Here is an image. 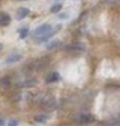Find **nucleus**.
Here are the masks:
<instances>
[{"label": "nucleus", "mask_w": 120, "mask_h": 126, "mask_svg": "<svg viewBox=\"0 0 120 126\" xmlns=\"http://www.w3.org/2000/svg\"><path fill=\"white\" fill-rule=\"evenodd\" d=\"M52 30H53L52 25H50V24H43V25L37 27L34 30L33 35H34V37L40 38V37H43V36L49 34L50 32H52Z\"/></svg>", "instance_id": "1"}, {"label": "nucleus", "mask_w": 120, "mask_h": 126, "mask_svg": "<svg viewBox=\"0 0 120 126\" xmlns=\"http://www.w3.org/2000/svg\"><path fill=\"white\" fill-rule=\"evenodd\" d=\"M10 83H11V81L7 77H4L2 79H0V87L6 88V87H8L10 85Z\"/></svg>", "instance_id": "9"}, {"label": "nucleus", "mask_w": 120, "mask_h": 126, "mask_svg": "<svg viewBox=\"0 0 120 126\" xmlns=\"http://www.w3.org/2000/svg\"><path fill=\"white\" fill-rule=\"evenodd\" d=\"M120 0H106L107 3H110V4H115V3H118Z\"/></svg>", "instance_id": "15"}, {"label": "nucleus", "mask_w": 120, "mask_h": 126, "mask_svg": "<svg viewBox=\"0 0 120 126\" xmlns=\"http://www.w3.org/2000/svg\"><path fill=\"white\" fill-rule=\"evenodd\" d=\"M30 13V10L28 8L25 7H21L18 9L17 13H16V19L17 20H23L24 18H26Z\"/></svg>", "instance_id": "5"}, {"label": "nucleus", "mask_w": 120, "mask_h": 126, "mask_svg": "<svg viewBox=\"0 0 120 126\" xmlns=\"http://www.w3.org/2000/svg\"><path fill=\"white\" fill-rule=\"evenodd\" d=\"M7 126H18V121L15 120V119H12L8 122V125Z\"/></svg>", "instance_id": "14"}, {"label": "nucleus", "mask_w": 120, "mask_h": 126, "mask_svg": "<svg viewBox=\"0 0 120 126\" xmlns=\"http://www.w3.org/2000/svg\"><path fill=\"white\" fill-rule=\"evenodd\" d=\"M61 79V76L58 72H53L50 73L47 77H46V82L47 83H53V82H57Z\"/></svg>", "instance_id": "3"}, {"label": "nucleus", "mask_w": 120, "mask_h": 126, "mask_svg": "<svg viewBox=\"0 0 120 126\" xmlns=\"http://www.w3.org/2000/svg\"><path fill=\"white\" fill-rule=\"evenodd\" d=\"M0 126H5V121L0 118Z\"/></svg>", "instance_id": "16"}, {"label": "nucleus", "mask_w": 120, "mask_h": 126, "mask_svg": "<svg viewBox=\"0 0 120 126\" xmlns=\"http://www.w3.org/2000/svg\"><path fill=\"white\" fill-rule=\"evenodd\" d=\"M3 49V45L1 44V43H0V52H1V50Z\"/></svg>", "instance_id": "17"}, {"label": "nucleus", "mask_w": 120, "mask_h": 126, "mask_svg": "<svg viewBox=\"0 0 120 126\" xmlns=\"http://www.w3.org/2000/svg\"><path fill=\"white\" fill-rule=\"evenodd\" d=\"M67 51H71V52H76V51H83L84 50V46L80 43H75V44H70L68 46H66L65 48Z\"/></svg>", "instance_id": "6"}, {"label": "nucleus", "mask_w": 120, "mask_h": 126, "mask_svg": "<svg viewBox=\"0 0 120 126\" xmlns=\"http://www.w3.org/2000/svg\"><path fill=\"white\" fill-rule=\"evenodd\" d=\"M77 121L80 124H90V123H92L94 121V119L90 114L82 113V114H79L77 116Z\"/></svg>", "instance_id": "2"}, {"label": "nucleus", "mask_w": 120, "mask_h": 126, "mask_svg": "<svg viewBox=\"0 0 120 126\" xmlns=\"http://www.w3.org/2000/svg\"><path fill=\"white\" fill-rule=\"evenodd\" d=\"M61 9H62V4H56L52 7L51 11H52V13H58Z\"/></svg>", "instance_id": "13"}, {"label": "nucleus", "mask_w": 120, "mask_h": 126, "mask_svg": "<svg viewBox=\"0 0 120 126\" xmlns=\"http://www.w3.org/2000/svg\"><path fill=\"white\" fill-rule=\"evenodd\" d=\"M11 17L7 13H0V26L6 27L10 24Z\"/></svg>", "instance_id": "7"}, {"label": "nucleus", "mask_w": 120, "mask_h": 126, "mask_svg": "<svg viewBox=\"0 0 120 126\" xmlns=\"http://www.w3.org/2000/svg\"><path fill=\"white\" fill-rule=\"evenodd\" d=\"M60 45H61V41L60 40H54V41H51L49 44H47L46 49L47 50H54V49L58 48Z\"/></svg>", "instance_id": "8"}, {"label": "nucleus", "mask_w": 120, "mask_h": 126, "mask_svg": "<svg viewBox=\"0 0 120 126\" xmlns=\"http://www.w3.org/2000/svg\"><path fill=\"white\" fill-rule=\"evenodd\" d=\"M47 120H48V116L47 115L40 114V115L35 116V121L38 122V123H46Z\"/></svg>", "instance_id": "12"}, {"label": "nucleus", "mask_w": 120, "mask_h": 126, "mask_svg": "<svg viewBox=\"0 0 120 126\" xmlns=\"http://www.w3.org/2000/svg\"><path fill=\"white\" fill-rule=\"evenodd\" d=\"M37 84V81L36 79H30V80H26L24 81L21 86H24V87H32V86H35Z\"/></svg>", "instance_id": "11"}, {"label": "nucleus", "mask_w": 120, "mask_h": 126, "mask_svg": "<svg viewBox=\"0 0 120 126\" xmlns=\"http://www.w3.org/2000/svg\"><path fill=\"white\" fill-rule=\"evenodd\" d=\"M22 60V56L20 54H12L10 56H8L5 60V64L6 65H11L14 64V63H17L19 61Z\"/></svg>", "instance_id": "4"}, {"label": "nucleus", "mask_w": 120, "mask_h": 126, "mask_svg": "<svg viewBox=\"0 0 120 126\" xmlns=\"http://www.w3.org/2000/svg\"><path fill=\"white\" fill-rule=\"evenodd\" d=\"M19 36L21 39H25L29 34V27H23L19 30Z\"/></svg>", "instance_id": "10"}]
</instances>
